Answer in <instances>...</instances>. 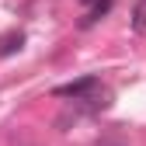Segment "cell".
<instances>
[{
    "label": "cell",
    "mask_w": 146,
    "mask_h": 146,
    "mask_svg": "<svg viewBox=\"0 0 146 146\" xmlns=\"http://www.w3.org/2000/svg\"><path fill=\"white\" fill-rule=\"evenodd\" d=\"M98 87H101L98 77H80L73 84H59L52 94H56V98H73V101H94V90Z\"/></svg>",
    "instance_id": "obj_1"
},
{
    "label": "cell",
    "mask_w": 146,
    "mask_h": 146,
    "mask_svg": "<svg viewBox=\"0 0 146 146\" xmlns=\"http://www.w3.org/2000/svg\"><path fill=\"white\" fill-rule=\"evenodd\" d=\"M21 45H25V31H7V35H0V59L14 56Z\"/></svg>",
    "instance_id": "obj_2"
},
{
    "label": "cell",
    "mask_w": 146,
    "mask_h": 146,
    "mask_svg": "<svg viewBox=\"0 0 146 146\" xmlns=\"http://www.w3.org/2000/svg\"><path fill=\"white\" fill-rule=\"evenodd\" d=\"M108 11H111V0H94V7H90V14L84 17V21H80V25H84V28H90V25H94V21H101V17H104Z\"/></svg>",
    "instance_id": "obj_3"
},
{
    "label": "cell",
    "mask_w": 146,
    "mask_h": 146,
    "mask_svg": "<svg viewBox=\"0 0 146 146\" xmlns=\"http://www.w3.org/2000/svg\"><path fill=\"white\" fill-rule=\"evenodd\" d=\"M132 31H146V0H139V4L132 7Z\"/></svg>",
    "instance_id": "obj_4"
}]
</instances>
